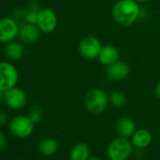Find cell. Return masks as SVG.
<instances>
[{
    "label": "cell",
    "mask_w": 160,
    "mask_h": 160,
    "mask_svg": "<svg viewBox=\"0 0 160 160\" xmlns=\"http://www.w3.org/2000/svg\"><path fill=\"white\" fill-rule=\"evenodd\" d=\"M135 1H137V2H139V3H141V2H145V1H147V0H135Z\"/></svg>",
    "instance_id": "484cf974"
},
{
    "label": "cell",
    "mask_w": 160,
    "mask_h": 160,
    "mask_svg": "<svg viewBox=\"0 0 160 160\" xmlns=\"http://www.w3.org/2000/svg\"><path fill=\"white\" fill-rule=\"evenodd\" d=\"M88 160H100V159L97 158V157H92V158H89Z\"/></svg>",
    "instance_id": "d4e9b609"
},
{
    "label": "cell",
    "mask_w": 160,
    "mask_h": 160,
    "mask_svg": "<svg viewBox=\"0 0 160 160\" xmlns=\"http://www.w3.org/2000/svg\"><path fill=\"white\" fill-rule=\"evenodd\" d=\"M3 98H4V92L0 91V101H1Z\"/></svg>",
    "instance_id": "cb8c5ba5"
},
{
    "label": "cell",
    "mask_w": 160,
    "mask_h": 160,
    "mask_svg": "<svg viewBox=\"0 0 160 160\" xmlns=\"http://www.w3.org/2000/svg\"><path fill=\"white\" fill-rule=\"evenodd\" d=\"M140 9L135 0H120L113 7V17L122 26H130L139 16Z\"/></svg>",
    "instance_id": "6da1fadb"
},
{
    "label": "cell",
    "mask_w": 160,
    "mask_h": 160,
    "mask_svg": "<svg viewBox=\"0 0 160 160\" xmlns=\"http://www.w3.org/2000/svg\"><path fill=\"white\" fill-rule=\"evenodd\" d=\"M58 149V143L55 138H42L38 145L39 152L45 156H51L55 154Z\"/></svg>",
    "instance_id": "2e32d148"
},
{
    "label": "cell",
    "mask_w": 160,
    "mask_h": 160,
    "mask_svg": "<svg viewBox=\"0 0 160 160\" xmlns=\"http://www.w3.org/2000/svg\"><path fill=\"white\" fill-rule=\"evenodd\" d=\"M99 60L102 64L109 66L119 59V52L112 45H106L102 47L99 54Z\"/></svg>",
    "instance_id": "7c38bea8"
},
{
    "label": "cell",
    "mask_w": 160,
    "mask_h": 160,
    "mask_svg": "<svg viewBox=\"0 0 160 160\" xmlns=\"http://www.w3.org/2000/svg\"><path fill=\"white\" fill-rule=\"evenodd\" d=\"M39 12H40V10H38V9H28V11H27L25 18H24L25 22L28 23V24H33V25L36 24L37 25Z\"/></svg>",
    "instance_id": "d6986e66"
},
{
    "label": "cell",
    "mask_w": 160,
    "mask_h": 160,
    "mask_svg": "<svg viewBox=\"0 0 160 160\" xmlns=\"http://www.w3.org/2000/svg\"><path fill=\"white\" fill-rule=\"evenodd\" d=\"M8 122V115L4 111H0V126L4 125Z\"/></svg>",
    "instance_id": "7402d4cb"
},
{
    "label": "cell",
    "mask_w": 160,
    "mask_h": 160,
    "mask_svg": "<svg viewBox=\"0 0 160 160\" xmlns=\"http://www.w3.org/2000/svg\"><path fill=\"white\" fill-rule=\"evenodd\" d=\"M30 118V120L36 124L38 122H41L42 120V111L40 108H34L31 111H30V114L28 116Z\"/></svg>",
    "instance_id": "ffe728a7"
},
{
    "label": "cell",
    "mask_w": 160,
    "mask_h": 160,
    "mask_svg": "<svg viewBox=\"0 0 160 160\" xmlns=\"http://www.w3.org/2000/svg\"><path fill=\"white\" fill-rule=\"evenodd\" d=\"M155 94H156V96L160 99V82L158 83V85H157L156 88H155Z\"/></svg>",
    "instance_id": "603a6c76"
},
{
    "label": "cell",
    "mask_w": 160,
    "mask_h": 160,
    "mask_svg": "<svg viewBox=\"0 0 160 160\" xmlns=\"http://www.w3.org/2000/svg\"><path fill=\"white\" fill-rule=\"evenodd\" d=\"M108 97L105 91L101 89H92L86 94L85 105L87 109L92 114L104 112L108 106Z\"/></svg>",
    "instance_id": "3957f363"
},
{
    "label": "cell",
    "mask_w": 160,
    "mask_h": 160,
    "mask_svg": "<svg viewBox=\"0 0 160 160\" xmlns=\"http://www.w3.org/2000/svg\"><path fill=\"white\" fill-rule=\"evenodd\" d=\"M102 46L100 41L92 36L85 37L78 45V51L82 57L88 59H93L99 57Z\"/></svg>",
    "instance_id": "ba28073f"
},
{
    "label": "cell",
    "mask_w": 160,
    "mask_h": 160,
    "mask_svg": "<svg viewBox=\"0 0 160 160\" xmlns=\"http://www.w3.org/2000/svg\"><path fill=\"white\" fill-rule=\"evenodd\" d=\"M6 57L11 60H18L23 58L25 53V48L19 42H10L6 44L4 49Z\"/></svg>",
    "instance_id": "4fadbf2b"
},
{
    "label": "cell",
    "mask_w": 160,
    "mask_h": 160,
    "mask_svg": "<svg viewBox=\"0 0 160 160\" xmlns=\"http://www.w3.org/2000/svg\"><path fill=\"white\" fill-rule=\"evenodd\" d=\"M90 155L89 146L85 143H78L74 145L70 152L71 160H88Z\"/></svg>",
    "instance_id": "e0dca14e"
},
{
    "label": "cell",
    "mask_w": 160,
    "mask_h": 160,
    "mask_svg": "<svg viewBox=\"0 0 160 160\" xmlns=\"http://www.w3.org/2000/svg\"><path fill=\"white\" fill-rule=\"evenodd\" d=\"M20 26L14 18L5 17L0 19V42L8 43L14 41L19 34Z\"/></svg>",
    "instance_id": "8992f818"
},
{
    "label": "cell",
    "mask_w": 160,
    "mask_h": 160,
    "mask_svg": "<svg viewBox=\"0 0 160 160\" xmlns=\"http://www.w3.org/2000/svg\"><path fill=\"white\" fill-rule=\"evenodd\" d=\"M19 73L16 67L11 62H0V91L5 92L16 86Z\"/></svg>",
    "instance_id": "277c9868"
},
{
    "label": "cell",
    "mask_w": 160,
    "mask_h": 160,
    "mask_svg": "<svg viewBox=\"0 0 160 160\" xmlns=\"http://www.w3.org/2000/svg\"><path fill=\"white\" fill-rule=\"evenodd\" d=\"M3 100L9 108L12 110H19L26 106L28 97L22 89L13 87L4 92Z\"/></svg>",
    "instance_id": "52a82bcc"
},
{
    "label": "cell",
    "mask_w": 160,
    "mask_h": 160,
    "mask_svg": "<svg viewBox=\"0 0 160 160\" xmlns=\"http://www.w3.org/2000/svg\"><path fill=\"white\" fill-rule=\"evenodd\" d=\"M110 102L113 106L117 107V108H121V107H123L126 103V97L125 95L120 92V91H115V92H112L111 94H110Z\"/></svg>",
    "instance_id": "ac0fdd59"
},
{
    "label": "cell",
    "mask_w": 160,
    "mask_h": 160,
    "mask_svg": "<svg viewBox=\"0 0 160 160\" xmlns=\"http://www.w3.org/2000/svg\"><path fill=\"white\" fill-rule=\"evenodd\" d=\"M116 128H117L118 133L121 135V137L128 138V137H131L135 133L136 124L129 118H122L118 120Z\"/></svg>",
    "instance_id": "9a60e30c"
},
{
    "label": "cell",
    "mask_w": 160,
    "mask_h": 160,
    "mask_svg": "<svg viewBox=\"0 0 160 160\" xmlns=\"http://www.w3.org/2000/svg\"><path fill=\"white\" fill-rule=\"evenodd\" d=\"M58 25L57 15L53 10L49 8H44L40 10L37 26L41 31L44 33H51L55 30Z\"/></svg>",
    "instance_id": "9c48e42d"
},
{
    "label": "cell",
    "mask_w": 160,
    "mask_h": 160,
    "mask_svg": "<svg viewBox=\"0 0 160 160\" xmlns=\"http://www.w3.org/2000/svg\"><path fill=\"white\" fill-rule=\"evenodd\" d=\"M129 72V66L122 61H116L113 64L108 66L107 69V73L112 80H122L127 77Z\"/></svg>",
    "instance_id": "8fae6325"
},
{
    "label": "cell",
    "mask_w": 160,
    "mask_h": 160,
    "mask_svg": "<svg viewBox=\"0 0 160 160\" xmlns=\"http://www.w3.org/2000/svg\"><path fill=\"white\" fill-rule=\"evenodd\" d=\"M35 123L28 116L19 115L12 118L9 122L10 132L18 138H26L31 136L34 131Z\"/></svg>",
    "instance_id": "7a4b0ae2"
},
{
    "label": "cell",
    "mask_w": 160,
    "mask_h": 160,
    "mask_svg": "<svg viewBox=\"0 0 160 160\" xmlns=\"http://www.w3.org/2000/svg\"><path fill=\"white\" fill-rule=\"evenodd\" d=\"M40 31L38 26L25 23L20 26L18 37L26 43H34L40 38Z\"/></svg>",
    "instance_id": "30bf717a"
},
{
    "label": "cell",
    "mask_w": 160,
    "mask_h": 160,
    "mask_svg": "<svg viewBox=\"0 0 160 160\" xmlns=\"http://www.w3.org/2000/svg\"><path fill=\"white\" fill-rule=\"evenodd\" d=\"M132 152V144L127 138L120 137L110 142L108 155L110 160H126Z\"/></svg>",
    "instance_id": "5b68a950"
},
{
    "label": "cell",
    "mask_w": 160,
    "mask_h": 160,
    "mask_svg": "<svg viewBox=\"0 0 160 160\" xmlns=\"http://www.w3.org/2000/svg\"><path fill=\"white\" fill-rule=\"evenodd\" d=\"M152 141V135L146 129L136 130L132 135V143L138 148H145L150 145Z\"/></svg>",
    "instance_id": "5bb4252c"
},
{
    "label": "cell",
    "mask_w": 160,
    "mask_h": 160,
    "mask_svg": "<svg viewBox=\"0 0 160 160\" xmlns=\"http://www.w3.org/2000/svg\"><path fill=\"white\" fill-rule=\"evenodd\" d=\"M7 145V138L5 134L0 130V151H3Z\"/></svg>",
    "instance_id": "44dd1931"
}]
</instances>
